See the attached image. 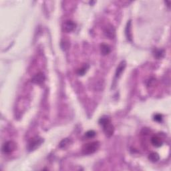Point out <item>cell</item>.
I'll use <instances>...</instances> for the list:
<instances>
[{"instance_id": "6da1fadb", "label": "cell", "mask_w": 171, "mask_h": 171, "mask_svg": "<svg viewBox=\"0 0 171 171\" xmlns=\"http://www.w3.org/2000/svg\"><path fill=\"white\" fill-rule=\"evenodd\" d=\"M99 124L103 127V130L107 137H110L114 134V126L111 124L109 117L104 116L101 117L99 120Z\"/></svg>"}, {"instance_id": "7a4b0ae2", "label": "cell", "mask_w": 171, "mask_h": 171, "mask_svg": "<svg viewBox=\"0 0 171 171\" xmlns=\"http://www.w3.org/2000/svg\"><path fill=\"white\" fill-rule=\"evenodd\" d=\"M100 147V142L94 141L86 144L82 148V152L84 154H91L94 153Z\"/></svg>"}, {"instance_id": "3957f363", "label": "cell", "mask_w": 171, "mask_h": 171, "mask_svg": "<svg viewBox=\"0 0 171 171\" xmlns=\"http://www.w3.org/2000/svg\"><path fill=\"white\" fill-rule=\"evenodd\" d=\"M44 142V139L41 137H36L32 139L28 143L27 149L29 151H34L39 148L41 146L42 144Z\"/></svg>"}, {"instance_id": "277c9868", "label": "cell", "mask_w": 171, "mask_h": 171, "mask_svg": "<svg viewBox=\"0 0 171 171\" xmlns=\"http://www.w3.org/2000/svg\"><path fill=\"white\" fill-rule=\"evenodd\" d=\"M16 148H17V144H16L15 142L9 140V141L6 142L3 144L1 150L4 154H9L12 153L16 149Z\"/></svg>"}, {"instance_id": "5b68a950", "label": "cell", "mask_w": 171, "mask_h": 171, "mask_svg": "<svg viewBox=\"0 0 171 171\" xmlns=\"http://www.w3.org/2000/svg\"><path fill=\"white\" fill-rule=\"evenodd\" d=\"M104 34L107 38L114 39L116 36V30L111 24H108L104 29Z\"/></svg>"}, {"instance_id": "8992f818", "label": "cell", "mask_w": 171, "mask_h": 171, "mask_svg": "<svg viewBox=\"0 0 171 171\" xmlns=\"http://www.w3.org/2000/svg\"><path fill=\"white\" fill-rule=\"evenodd\" d=\"M76 27V23L71 20H66L62 24V30L63 31L70 33L72 32Z\"/></svg>"}, {"instance_id": "52a82bcc", "label": "cell", "mask_w": 171, "mask_h": 171, "mask_svg": "<svg viewBox=\"0 0 171 171\" xmlns=\"http://www.w3.org/2000/svg\"><path fill=\"white\" fill-rule=\"evenodd\" d=\"M46 77L45 75L42 72H39V73L36 74L35 76L33 77L32 79V82L33 83L36 84H41L45 80Z\"/></svg>"}, {"instance_id": "ba28073f", "label": "cell", "mask_w": 171, "mask_h": 171, "mask_svg": "<svg viewBox=\"0 0 171 171\" xmlns=\"http://www.w3.org/2000/svg\"><path fill=\"white\" fill-rule=\"evenodd\" d=\"M126 66V63L125 61H122L116 68V73H115V78H118L120 76V75L124 72V70H125Z\"/></svg>"}, {"instance_id": "9c48e42d", "label": "cell", "mask_w": 171, "mask_h": 171, "mask_svg": "<svg viewBox=\"0 0 171 171\" xmlns=\"http://www.w3.org/2000/svg\"><path fill=\"white\" fill-rule=\"evenodd\" d=\"M151 143L154 146L160 147L163 144V141L158 136H154L151 138Z\"/></svg>"}, {"instance_id": "30bf717a", "label": "cell", "mask_w": 171, "mask_h": 171, "mask_svg": "<svg viewBox=\"0 0 171 171\" xmlns=\"http://www.w3.org/2000/svg\"><path fill=\"white\" fill-rule=\"evenodd\" d=\"M100 52L103 56H107L110 52V48L106 44H102L100 46Z\"/></svg>"}, {"instance_id": "8fae6325", "label": "cell", "mask_w": 171, "mask_h": 171, "mask_svg": "<svg viewBox=\"0 0 171 171\" xmlns=\"http://www.w3.org/2000/svg\"><path fill=\"white\" fill-rule=\"evenodd\" d=\"M131 21L128 22L126 27V35L128 40L132 41V34H131Z\"/></svg>"}, {"instance_id": "7c38bea8", "label": "cell", "mask_w": 171, "mask_h": 171, "mask_svg": "<svg viewBox=\"0 0 171 171\" xmlns=\"http://www.w3.org/2000/svg\"><path fill=\"white\" fill-rule=\"evenodd\" d=\"M148 158L151 162L156 163L157 161L159 160V159H160V156H159V154L158 153H152L151 154H150Z\"/></svg>"}, {"instance_id": "4fadbf2b", "label": "cell", "mask_w": 171, "mask_h": 171, "mask_svg": "<svg viewBox=\"0 0 171 171\" xmlns=\"http://www.w3.org/2000/svg\"><path fill=\"white\" fill-rule=\"evenodd\" d=\"M88 68V65H84L83 67H82L81 68H80L78 70V74L79 75V76H83V75H84V74L86 73V71H87V70Z\"/></svg>"}, {"instance_id": "5bb4252c", "label": "cell", "mask_w": 171, "mask_h": 171, "mask_svg": "<svg viewBox=\"0 0 171 171\" xmlns=\"http://www.w3.org/2000/svg\"><path fill=\"white\" fill-rule=\"evenodd\" d=\"M70 140L68 139H63L60 143V148H65V146H67L68 145L70 144Z\"/></svg>"}, {"instance_id": "9a60e30c", "label": "cell", "mask_w": 171, "mask_h": 171, "mask_svg": "<svg viewBox=\"0 0 171 171\" xmlns=\"http://www.w3.org/2000/svg\"><path fill=\"white\" fill-rule=\"evenodd\" d=\"M96 135V132L94 130H89L85 134V136L88 139H92V138L94 137Z\"/></svg>"}, {"instance_id": "2e32d148", "label": "cell", "mask_w": 171, "mask_h": 171, "mask_svg": "<svg viewBox=\"0 0 171 171\" xmlns=\"http://www.w3.org/2000/svg\"><path fill=\"white\" fill-rule=\"evenodd\" d=\"M163 55H164V51L163 50H158L155 51V56L156 58H162Z\"/></svg>"}, {"instance_id": "e0dca14e", "label": "cell", "mask_w": 171, "mask_h": 171, "mask_svg": "<svg viewBox=\"0 0 171 171\" xmlns=\"http://www.w3.org/2000/svg\"><path fill=\"white\" fill-rule=\"evenodd\" d=\"M162 117L163 116H162V115H161V114H156L155 116H154V120H156L157 122H161L162 121V119H163Z\"/></svg>"}]
</instances>
